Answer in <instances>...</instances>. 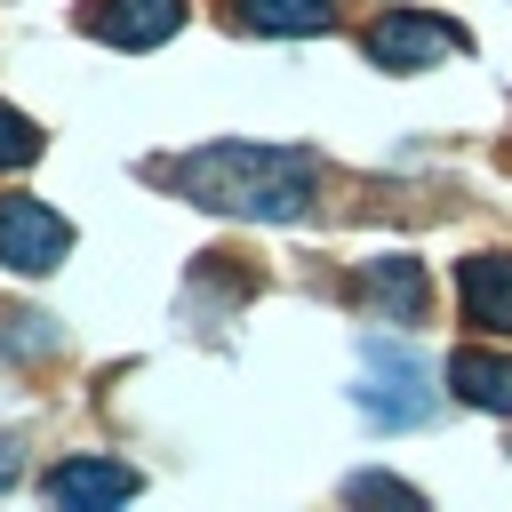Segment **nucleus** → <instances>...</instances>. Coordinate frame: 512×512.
<instances>
[{"label":"nucleus","mask_w":512,"mask_h":512,"mask_svg":"<svg viewBox=\"0 0 512 512\" xmlns=\"http://www.w3.org/2000/svg\"><path fill=\"white\" fill-rule=\"evenodd\" d=\"M368 56H376L384 72H424V64L464 56V32H456V24H440V16L392 8V16H376V24H368Z\"/></svg>","instance_id":"7ed1b4c3"},{"label":"nucleus","mask_w":512,"mask_h":512,"mask_svg":"<svg viewBox=\"0 0 512 512\" xmlns=\"http://www.w3.org/2000/svg\"><path fill=\"white\" fill-rule=\"evenodd\" d=\"M248 24L256 32H328V0H248Z\"/></svg>","instance_id":"9d476101"},{"label":"nucleus","mask_w":512,"mask_h":512,"mask_svg":"<svg viewBox=\"0 0 512 512\" xmlns=\"http://www.w3.org/2000/svg\"><path fill=\"white\" fill-rule=\"evenodd\" d=\"M352 400H360V416L384 424V432L424 424V416H432V368H424L408 344L368 336V344H360V384H352Z\"/></svg>","instance_id":"f03ea898"},{"label":"nucleus","mask_w":512,"mask_h":512,"mask_svg":"<svg viewBox=\"0 0 512 512\" xmlns=\"http://www.w3.org/2000/svg\"><path fill=\"white\" fill-rule=\"evenodd\" d=\"M8 480H16V448L0 440V488H8Z\"/></svg>","instance_id":"ddd939ff"},{"label":"nucleus","mask_w":512,"mask_h":512,"mask_svg":"<svg viewBox=\"0 0 512 512\" xmlns=\"http://www.w3.org/2000/svg\"><path fill=\"white\" fill-rule=\"evenodd\" d=\"M368 296L384 304V320H424V264L416 256H368Z\"/></svg>","instance_id":"6e6552de"},{"label":"nucleus","mask_w":512,"mask_h":512,"mask_svg":"<svg viewBox=\"0 0 512 512\" xmlns=\"http://www.w3.org/2000/svg\"><path fill=\"white\" fill-rule=\"evenodd\" d=\"M64 248H72V224H64L56 208H40V200H24V192L0 200V264H8V272H56Z\"/></svg>","instance_id":"20e7f679"},{"label":"nucleus","mask_w":512,"mask_h":512,"mask_svg":"<svg viewBox=\"0 0 512 512\" xmlns=\"http://www.w3.org/2000/svg\"><path fill=\"white\" fill-rule=\"evenodd\" d=\"M352 496H360V504H376V496H384V504H416V488H400V480H352Z\"/></svg>","instance_id":"f8f14e48"},{"label":"nucleus","mask_w":512,"mask_h":512,"mask_svg":"<svg viewBox=\"0 0 512 512\" xmlns=\"http://www.w3.org/2000/svg\"><path fill=\"white\" fill-rule=\"evenodd\" d=\"M24 160H40V128L0 104V168H24Z\"/></svg>","instance_id":"9b49d317"},{"label":"nucleus","mask_w":512,"mask_h":512,"mask_svg":"<svg viewBox=\"0 0 512 512\" xmlns=\"http://www.w3.org/2000/svg\"><path fill=\"white\" fill-rule=\"evenodd\" d=\"M456 288H464V320L472 328H488V336H512V256H464V272H456Z\"/></svg>","instance_id":"423d86ee"},{"label":"nucleus","mask_w":512,"mask_h":512,"mask_svg":"<svg viewBox=\"0 0 512 512\" xmlns=\"http://www.w3.org/2000/svg\"><path fill=\"white\" fill-rule=\"evenodd\" d=\"M48 496L56 504H120V496H136V472L128 464H104V456H64L48 472Z\"/></svg>","instance_id":"0eeeda50"},{"label":"nucleus","mask_w":512,"mask_h":512,"mask_svg":"<svg viewBox=\"0 0 512 512\" xmlns=\"http://www.w3.org/2000/svg\"><path fill=\"white\" fill-rule=\"evenodd\" d=\"M184 192L216 216H264V224H296L312 208V184H320V160L312 152H288V144H208L192 152L184 168Z\"/></svg>","instance_id":"f257e3e1"},{"label":"nucleus","mask_w":512,"mask_h":512,"mask_svg":"<svg viewBox=\"0 0 512 512\" xmlns=\"http://www.w3.org/2000/svg\"><path fill=\"white\" fill-rule=\"evenodd\" d=\"M448 384H456L472 408L512 416V360H504V352H456V360H448Z\"/></svg>","instance_id":"1a4fd4ad"},{"label":"nucleus","mask_w":512,"mask_h":512,"mask_svg":"<svg viewBox=\"0 0 512 512\" xmlns=\"http://www.w3.org/2000/svg\"><path fill=\"white\" fill-rule=\"evenodd\" d=\"M184 24V0H88V32L112 48H152Z\"/></svg>","instance_id":"39448f33"}]
</instances>
